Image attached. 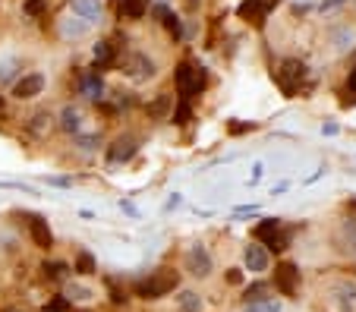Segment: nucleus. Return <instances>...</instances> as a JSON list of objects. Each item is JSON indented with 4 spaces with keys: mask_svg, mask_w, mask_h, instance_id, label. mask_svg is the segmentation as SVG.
Here are the masks:
<instances>
[{
    "mask_svg": "<svg viewBox=\"0 0 356 312\" xmlns=\"http://www.w3.org/2000/svg\"><path fill=\"white\" fill-rule=\"evenodd\" d=\"M23 13L32 16V19L45 16V13H48V0H25V3H23Z\"/></svg>",
    "mask_w": 356,
    "mask_h": 312,
    "instance_id": "nucleus-32",
    "label": "nucleus"
},
{
    "mask_svg": "<svg viewBox=\"0 0 356 312\" xmlns=\"http://www.w3.org/2000/svg\"><path fill=\"white\" fill-rule=\"evenodd\" d=\"M287 189H290V183H278L275 189H271V196H281V193H287Z\"/></svg>",
    "mask_w": 356,
    "mask_h": 312,
    "instance_id": "nucleus-47",
    "label": "nucleus"
},
{
    "mask_svg": "<svg viewBox=\"0 0 356 312\" xmlns=\"http://www.w3.org/2000/svg\"><path fill=\"white\" fill-rule=\"evenodd\" d=\"M255 215H259V205H255V202L233 208V221H240V218H255Z\"/></svg>",
    "mask_w": 356,
    "mask_h": 312,
    "instance_id": "nucleus-33",
    "label": "nucleus"
},
{
    "mask_svg": "<svg viewBox=\"0 0 356 312\" xmlns=\"http://www.w3.org/2000/svg\"><path fill=\"white\" fill-rule=\"evenodd\" d=\"M331 306L337 312H356V284L341 281L331 287Z\"/></svg>",
    "mask_w": 356,
    "mask_h": 312,
    "instance_id": "nucleus-12",
    "label": "nucleus"
},
{
    "mask_svg": "<svg viewBox=\"0 0 356 312\" xmlns=\"http://www.w3.org/2000/svg\"><path fill=\"white\" fill-rule=\"evenodd\" d=\"M230 133L233 136H240V133H249V129H255V123H230Z\"/></svg>",
    "mask_w": 356,
    "mask_h": 312,
    "instance_id": "nucleus-39",
    "label": "nucleus"
},
{
    "mask_svg": "<svg viewBox=\"0 0 356 312\" xmlns=\"http://www.w3.org/2000/svg\"><path fill=\"white\" fill-rule=\"evenodd\" d=\"M177 306H180V312H202L205 309V303H202V297L196 290H180Z\"/></svg>",
    "mask_w": 356,
    "mask_h": 312,
    "instance_id": "nucleus-22",
    "label": "nucleus"
},
{
    "mask_svg": "<svg viewBox=\"0 0 356 312\" xmlns=\"http://www.w3.org/2000/svg\"><path fill=\"white\" fill-rule=\"evenodd\" d=\"M275 290L281 297H297L300 293V268L293 262H281L275 268Z\"/></svg>",
    "mask_w": 356,
    "mask_h": 312,
    "instance_id": "nucleus-8",
    "label": "nucleus"
},
{
    "mask_svg": "<svg viewBox=\"0 0 356 312\" xmlns=\"http://www.w3.org/2000/svg\"><path fill=\"white\" fill-rule=\"evenodd\" d=\"M0 114H3V98H0Z\"/></svg>",
    "mask_w": 356,
    "mask_h": 312,
    "instance_id": "nucleus-50",
    "label": "nucleus"
},
{
    "mask_svg": "<svg viewBox=\"0 0 356 312\" xmlns=\"http://www.w3.org/2000/svg\"><path fill=\"white\" fill-rule=\"evenodd\" d=\"M89 29H92V25L82 23L79 16H63V19L57 23V32H60V38H63V41H76V38H85V35H89Z\"/></svg>",
    "mask_w": 356,
    "mask_h": 312,
    "instance_id": "nucleus-16",
    "label": "nucleus"
},
{
    "mask_svg": "<svg viewBox=\"0 0 356 312\" xmlns=\"http://www.w3.org/2000/svg\"><path fill=\"white\" fill-rule=\"evenodd\" d=\"M268 293V284H253V287H246V303H253V300H265Z\"/></svg>",
    "mask_w": 356,
    "mask_h": 312,
    "instance_id": "nucleus-35",
    "label": "nucleus"
},
{
    "mask_svg": "<svg viewBox=\"0 0 356 312\" xmlns=\"http://www.w3.org/2000/svg\"><path fill=\"white\" fill-rule=\"evenodd\" d=\"M281 0H243L237 7V16L240 19H246V23H253L255 29H262L265 25V19H268V13L278 7Z\"/></svg>",
    "mask_w": 356,
    "mask_h": 312,
    "instance_id": "nucleus-7",
    "label": "nucleus"
},
{
    "mask_svg": "<svg viewBox=\"0 0 356 312\" xmlns=\"http://www.w3.org/2000/svg\"><path fill=\"white\" fill-rule=\"evenodd\" d=\"M171 95H167V92H164V95H158L155 101L149 104V117H155V120H164V114L171 111Z\"/></svg>",
    "mask_w": 356,
    "mask_h": 312,
    "instance_id": "nucleus-26",
    "label": "nucleus"
},
{
    "mask_svg": "<svg viewBox=\"0 0 356 312\" xmlns=\"http://www.w3.org/2000/svg\"><path fill=\"white\" fill-rule=\"evenodd\" d=\"M149 3L151 0H120V16H127V19H142V16L149 13Z\"/></svg>",
    "mask_w": 356,
    "mask_h": 312,
    "instance_id": "nucleus-21",
    "label": "nucleus"
},
{
    "mask_svg": "<svg viewBox=\"0 0 356 312\" xmlns=\"http://www.w3.org/2000/svg\"><path fill=\"white\" fill-rule=\"evenodd\" d=\"M70 10H73V16H79L82 23L95 25L104 13V3L101 0H70Z\"/></svg>",
    "mask_w": 356,
    "mask_h": 312,
    "instance_id": "nucleus-14",
    "label": "nucleus"
},
{
    "mask_svg": "<svg viewBox=\"0 0 356 312\" xmlns=\"http://www.w3.org/2000/svg\"><path fill=\"white\" fill-rule=\"evenodd\" d=\"M180 287V271L177 268H155L149 271V278L136 281V297L142 300H161L167 297L171 290Z\"/></svg>",
    "mask_w": 356,
    "mask_h": 312,
    "instance_id": "nucleus-2",
    "label": "nucleus"
},
{
    "mask_svg": "<svg viewBox=\"0 0 356 312\" xmlns=\"http://www.w3.org/2000/svg\"><path fill=\"white\" fill-rule=\"evenodd\" d=\"M155 13L164 16V25H167V32L174 35V41H183V23H180V16L171 13V10H164V7H158Z\"/></svg>",
    "mask_w": 356,
    "mask_h": 312,
    "instance_id": "nucleus-25",
    "label": "nucleus"
},
{
    "mask_svg": "<svg viewBox=\"0 0 356 312\" xmlns=\"http://www.w3.org/2000/svg\"><path fill=\"white\" fill-rule=\"evenodd\" d=\"M120 211H127V215L139 218V208H136V205H133V202H127V199H120Z\"/></svg>",
    "mask_w": 356,
    "mask_h": 312,
    "instance_id": "nucleus-42",
    "label": "nucleus"
},
{
    "mask_svg": "<svg viewBox=\"0 0 356 312\" xmlns=\"http://www.w3.org/2000/svg\"><path fill=\"white\" fill-rule=\"evenodd\" d=\"M331 41H334V45H337V48H341V51H347V48H353V41H356V32L350 29V25H344V29H337V32H334V35H331Z\"/></svg>",
    "mask_w": 356,
    "mask_h": 312,
    "instance_id": "nucleus-29",
    "label": "nucleus"
},
{
    "mask_svg": "<svg viewBox=\"0 0 356 312\" xmlns=\"http://www.w3.org/2000/svg\"><path fill=\"white\" fill-rule=\"evenodd\" d=\"M16 70H19V60H3V63H0V82L13 79Z\"/></svg>",
    "mask_w": 356,
    "mask_h": 312,
    "instance_id": "nucleus-34",
    "label": "nucleus"
},
{
    "mask_svg": "<svg viewBox=\"0 0 356 312\" xmlns=\"http://www.w3.org/2000/svg\"><path fill=\"white\" fill-rule=\"evenodd\" d=\"M255 243L265 246V249H275V253L287 249L290 237L281 231V218H262V221L255 224Z\"/></svg>",
    "mask_w": 356,
    "mask_h": 312,
    "instance_id": "nucleus-4",
    "label": "nucleus"
},
{
    "mask_svg": "<svg viewBox=\"0 0 356 312\" xmlns=\"http://www.w3.org/2000/svg\"><path fill=\"white\" fill-rule=\"evenodd\" d=\"M48 183L60 186V189H67V186H73V177H48Z\"/></svg>",
    "mask_w": 356,
    "mask_h": 312,
    "instance_id": "nucleus-41",
    "label": "nucleus"
},
{
    "mask_svg": "<svg viewBox=\"0 0 356 312\" xmlns=\"http://www.w3.org/2000/svg\"><path fill=\"white\" fill-rule=\"evenodd\" d=\"M180 205H183V196H180V193H174V196H171V199L164 202V211H177V208H180Z\"/></svg>",
    "mask_w": 356,
    "mask_h": 312,
    "instance_id": "nucleus-38",
    "label": "nucleus"
},
{
    "mask_svg": "<svg viewBox=\"0 0 356 312\" xmlns=\"http://www.w3.org/2000/svg\"><path fill=\"white\" fill-rule=\"evenodd\" d=\"M45 92V76L41 73H25L23 79H16L13 85V98H19V101H32V98H38Z\"/></svg>",
    "mask_w": 356,
    "mask_h": 312,
    "instance_id": "nucleus-11",
    "label": "nucleus"
},
{
    "mask_svg": "<svg viewBox=\"0 0 356 312\" xmlns=\"http://www.w3.org/2000/svg\"><path fill=\"white\" fill-rule=\"evenodd\" d=\"M73 271H76V275H82V278L95 275V271H98V265H95V256H92L89 249H79V256H76V265H73Z\"/></svg>",
    "mask_w": 356,
    "mask_h": 312,
    "instance_id": "nucleus-24",
    "label": "nucleus"
},
{
    "mask_svg": "<svg viewBox=\"0 0 356 312\" xmlns=\"http://www.w3.org/2000/svg\"><path fill=\"white\" fill-rule=\"evenodd\" d=\"M120 67H123V73H127L133 82H149L151 76L158 73L155 60H151L145 51H129L127 57L120 60Z\"/></svg>",
    "mask_w": 356,
    "mask_h": 312,
    "instance_id": "nucleus-6",
    "label": "nucleus"
},
{
    "mask_svg": "<svg viewBox=\"0 0 356 312\" xmlns=\"http://www.w3.org/2000/svg\"><path fill=\"white\" fill-rule=\"evenodd\" d=\"M347 92H353L356 95V60L350 63V73H347Z\"/></svg>",
    "mask_w": 356,
    "mask_h": 312,
    "instance_id": "nucleus-40",
    "label": "nucleus"
},
{
    "mask_svg": "<svg viewBox=\"0 0 356 312\" xmlns=\"http://www.w3.org/2000/svg\"><path fill=\"white\" fill-rule=\"evenodd\" d=\"M344 3H347V0H322L319 10H322V13H331V10H341Z\"/></svg>",
    "mask_w": 356,
    "mask_h": 312,
    "instance_id": "nucleus-36",
    "label": "nucleus"
},
{
    "mask_svg": "<svg viewBox=\"0 0 356 312\" xmlns=\"http://www.w3.org/2000/svg\"><path fill=\"white\" fill-rule=\"evenodd\" d=\"M337 240H341L350 259H356V218H344L341 227H337Z\"/></svg>",
    "mask_w": 356,
    "mask_h": 312,
    "instance_id": "nucleus-18",
    "label": "nucleus"
},
{
    "mask_svg": "<svg viewBox=\"0 0 356 312\" xmlns=\"http://www.w3.org/2000/svg\"><path fill=\"white\" fill-rule=\"evenodd\" d=\"M189 120H193V107H189V101H180L177 107H174V123H177V127H186Z\"/></svg>",
    "mask_w": 356,
    "mask_h": 312,
    "instance_id": "nucleus-31",
    "label": "nucleus"
},
{
    "mask_svg": "<svg viewBox=\"0 0 356 312\" xmlns=\"http://www.w3.org/2000/svg\"><path fill=\"white\" fill-rule=\"evenodd\" d=\"M347 208H350V218H356V199H350V205H347Z\"/></svg>",
    "mask_w": 356,
    "mask_h": 312,
    "instance_id": "nucleus-49",
    "label": "nucleus"
},
{
    "mask_svg": "<svg viewBox=\"0 0 356 312\" xmlns=\"http://www.w3.org/2000/svg\"><path fill=\"white\" fill-rule=\"evenodd\" d=\"M51 120H54L51 114L41 111V114H35V117L29 120V129H32L35 136H48V129H51Z\"/></svg>",
    "mask_w": 356,
    "mask_h": 312,
    "instance_id": "nucleus-30",
    "label": "nucleus"
},
{
    "mask_svg": "<svg viewBox=\"0 0 356 312\" xmlns=\"http://www.w3.org/2000/svg\"><path fill=\"white\" fill-rule=\"evenodd\" d=\"M3 312H29V309H23V306H7Z\"/></svg>",
    "mask_w": 356,
    "mask_h": 312,
    "instance_id": "nucleus-48",
    "label": "nucleus"
},
{
    "mask_svg": "<svg viewBox=\"0 0 356 312\" xmlns=\"http://www.w3.org/2000/svg\"><path fill=\"white\" fill-rule=\"evenodd\" d=\"M79 92L89 101H104V79L98 70H85V73L79 76Z\"/></svg>",
    "mask_w": 356,
    "mask_h": 312,
    "instance_id": "nucleus-13",
    "label": "nucleus"
},
{
    "mask_svg": "<svg viewBox=\"0 0 356 312\" xmlns=\"http://www.w3.org/2000/svg\"><path fill=\"white\" fill-rule=\"evenodd\" d=\"M67 300H54V303H51V309H48V312H63V309H67Z\"/></svg>",
    "mask_w": 356,
    "mask_h": 312,
    "instance_id": "nucleus-45",
    "label": "nucleus"
},
{
    "mask_svg": "<svg viewBox=\"0 0 356 312\" xmlns=\"http://www.w3.org/2000/svg\"><path fill=\"white\" fill-rule=\"evenodd\" d=\"M174 82H177L180 101H193V98L205 89L208 73L202 63H196V60H180L177 70H174Z\"/></svg>",
    "mask_w": 356,
    "mask_h": 312,
    "instance_id": "nucleus-3",
    "label": "nucleus"
},
{
    "mask_svg": "<svg viewBox=\"0 0 356 312\" xmlns=\"http://www.w3.org/2000/svg\"><path fill=\"white\" fill-rule=\"evenodd\" d=\"M73 142H76V149H79L82 152V155H92V152H98V145H101V139H98V136L95 133H92V136H73Z\"/></svg>",
    "mask_w": 356,
    "mask_h": 312,
    "instance_id": "nucleus-28",
    "label": "nucleus"
},
{
    "mask_svg": "<svg viewBox=\"0 0 356 312\" xmlns=\"http://www.w3.org/2000/svg\"><path fill=\"white\" fill-rule=\"evenodd\" d=\"M262 174H265V164H262V161H255V164H253V174H249V186H255V183H259V180H262Z\"/></svg>",
    "mask_w": 356,
    "mask_h": 312,
    "instance_id": "nucleus-37",
    "label": "nucleus"
},
{
    "mask_svg": "<svg viewBox=\"0 0 356 312\" xmlns=\"http://www.w3.org/2000/svg\"><path fill=\"white\" fill-rule=\"evenodd\" d=\"M243 265L249 275H265L268 268H271V253L253 240V243L243 246Z\"/></svg>",
    "mask_w": 356,
    "mask_h": 312,
    "instance_id": "nucleus-9",
    "label": "nucleus"
},
{
    "mask_svg": "<svg viewBox=\"0 0 356 312\" xmlns=\"http://www.w3.org/2000/svg\"><path fill=\"white\" fill-rule=\"evenodd\" d=\"M322 133H325V136H337V133H341V127H337L334 120H328V123H322Z\"/></svg>",
    "mask_w": 356,
    "mask_h": 312,
    "instance_id": "nucleus-43",
    "label": "nucleus"
},
{
    "mask_svg": "<svg viewBox=\"0 0 356 312\" xmlns=\"http://www.w3.org/2000/svg\"><path fill=\"white\" fill-rule=\"evenodd\" d=\"M60 129L70 133V136H79L82 133V111H79V107L67 104V107L60 111Z\"/></svg>",
    "mask_w": 356,
    "mask_h": 312,
    "instance_id": "nucleus-19",
    "label": "nucleus"
},
{
    "mask_svg": "<svg viewBox=\"0 0 356 312\" xmlns=\"http://www.w3.org/2000/svg\"><path fill=\"white\" fill-rule=\"evenodd\" d=\"M325 174H328V167H319V171H315L309 180H306V183H315V180H322V177H325Z\"/></svg>",
    "mask_w": 356,
    "mask_h": 312,
    "instance_id": "nucleus-46",
    "label": "nucleus"
},
{
    "mask_svg": "<svg viewBox=\"0 0 356 312\" xmlns=\"http://www.w3.org/2000/svg\"><path fill=\"white\" fill-rule=\"evenodd\" d=\"M183 268L193 278H199V281L215 271V259H211V253L205 249V243H189V249H186V256H183Z\"/></svg>",
    "mask_w": 356,
    "mask_h": 312,
    "instance_id": "nucleus-5",
    "label": "nucleus"
},
{
    "mask_svg": "<svg viewBox=\"0 0 356 312\" xmlns=\"http://www.w3.org/2000/svg\"><path fill=\"white\" fill-rule=\"evenodd\" d=\"M92 57H95V70H107L117 63V45L114 41H98L92 48Z\"/></svg>",
    "mask_w": 356,
    "mask_h": 312,
    "instance_id": "nucleus-17",
    "label": "nucleus"
},
{
    "mask_svg": "<svg viewBox=\"0 0 356 312\" xmlns=\"http://www.w3.org/2000/svg\"><path fill=\"white\" fill-rule=\"evenodd\" d=\"M70 271H73V268H70L67 262H45V265H41V275H45L48 281H67Z\"/></svg>",
    "mask_w": 356,
    "mask_h": 312,
    "instance_id": "nucleus-23",
    "label": "nucleus"
},
{
    "mask_svg": "<svg viewBox=\"0 0 356 312\" xmlns=\"http://www.w3.org/2000/svg\"><path fill=\"white\" fill-rule=\"evenodd\" d=\"M227 281H230V284H240V281H243V275H240V268H230V271H227Z\"/></svg>",
    "mask_w": 356,
    "mask_h": 312,
    "instance_id": "nucleus-44",
    "label": "nucleus"
},
{
    "mask_svg": "<svg viewBox=\"0 0 356 312\" xmlns=\"http://www.w3.org/2000/svg\"><path fill=\"white\" fill-rule=\"evenodd\" d=\"M275 85L281 89L284 98H300L312 89V73L306 67V60L300 57H284L275 70Z\"/></svg>",
    "mask_w": 356,
    "mask_h": 312,
    "instance_id": "nucleus-1",
    "label": "nucleus"
},
{
    "mask_svg": "<svg viewBox=\"0 0 356 312\" xmlns=\"http://www.w3.org/2000/svg\"><path fill=\"white\" fill-rule=\"evenodd\" d=\"M136 152H139V139H136L133 133H123V136H117V139L111 142V149H107V161L111 164H127L129 158H136Z\"/></svg>",
    "mask_w": 356,
    "mask_h": 312,
    "instance_id": "nucleus-10",
    "label": "nucleus"
},
{
    "mask_svg": "<svg viewBox=\"0 0 356 312\" xmlns=\"http://www.w3.org/2000/svg\"><path fill=\"white\" fill-rule=\"evenodd\" d=\"M63 297H67V303H89V300H95V290L79 284V281H67Z\"/></svg>",
    "mask_w": 356,
    "mask_h": 312,
    "instance_id": "nucleus-20",
    "label": "nucleus"
},
{
    "mask_svg": "<svg viewBox=\"0 0 356 312\" xmlns=\"http://www.w3.org/2000/svg\"><path fill=\"white\" fill-rule=\"evenodd\" d=\"M29 233H32V243H35L38 249H51L54 246V233L41 215H29Z\"/></svg>",
    "mask_w": 356,
    "mask_h": 312,
    "instance_id": "nucleus-15",
    "label": "nucleus"
},
{
    "mask_svg": "<svg viewBox=\"0 0 356 312\" xmlns=\"http://www.w3.org/2000/svg\"><path fill=\"white\" fill-rule=\"evenodd\" d=\"M243 312H281V303L271 297L265 300H253V303H243Z\"/></svg>",
    "mask_w": 356,
    "mask_h": 312,
    "instance_id": "nucleus-27",
    "label": "nucleus"
}]
</instances>
